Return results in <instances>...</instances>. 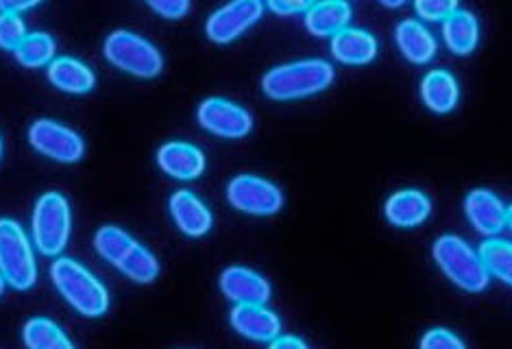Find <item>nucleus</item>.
I'll list each match as a JSON object with an SVG mask.
<instances>
[{
  "label": "nucleus",
  "mask_w": 512,
  "mask_h": 349,
  "mask_svg": "<svg viewBox=\"0 0 512 349\" xmlns=\"http://www.w3.org/2000/svg\"><path fill=\"white\" fill-rule=\"evenodd\" d=\"M55 53H57V42L53 40V35H48L44 31L27 33L14 51L18 64H22L24 68L48 66L55 59Z\"/></svg>",
  "instance_id": "25"
},
{
  "label": "nucleus",
  "mask_w": 512,
  "mask_h": 349,
  "mask_svg": "<svg viewBox=\"0 0 512 349\" xmlns=\"http://www.w3.org/2000/svg\"><path fill=\"white\" fill-rule=\"evenodd\" d=\"M421 99L436 114H447L456 110L460 99L456 77L447 70H430L421 79Z\"/></svg>",
  "instance_id": "21"
},
{
  "label": "nucleus",
  "mask_w": 512,
  "mask_h": 349,
  "mask_svg": "<svg viewBox=\"0 0 512 349\" xmlns=\"http://www.w3.org/2000/svg\"><path fill=\"white\" fill-rule=\"evenodd\" d=\"M0 158H3V138H0Z\"/></svg>",
  "instance_id": "37"
},
{
  "label": "nucleus",
  "mask_w": 512,
  "mask_h": 349,
  "mask_svg": "<svg viewBox=\"0 0 512 349\" xmlns=\"http://www.w3.org/2000/svg\"><path fill=\"white\" fill-rule=\"evenodd\" d=\"M46 68H48L46 70L48 81L62 92L85 94V92H92L96 86L94 70L88 64H83L77 57H55Z\"/></svg>",
  "instance_id": "19"
},
{
  "label": "nucleus",
  "mask_w": 512,
  "mask_h": 349,
  "mask_svg": "<svg viewBox=\"0 0 512 349\" xmlns=\"http://www.w3.org/2000/svg\"><path fill=\"white\" fill-rule=\"evenodd\" d=\"M33 243L42 256H59L66 249L72 232L70 203L59 192H44L33 208Z\"/></svg>",
  "instance_id": "5"
},
{
  "label": "nucleus",
  "mask_w": 512,
  "mask_h": 349,
  "mask_svg": "<svg viewBox=\"0 0 512 349\" xmlns=\"http://www.w3.org/2000/svg\"><path fill=\"white\" fill-rule=\"evenodd\" d=\"M414 9L423 20H445L458 9L456 0H417Z\"/></svg>",
  "instance_id": "29"
},
{
  "label": "nucleus",
  "mask_w": 512,
  "mask_h": 349,
  "mask_svg": "<svg viewBox=\"0 0 512 349\" xmlns=\"http://www.w3.org/2000/svg\"><path fill=\"white\" fill-rule=\"evenodd\" d=\"M434 260L447 278L467 293H482L489 286V271L478 251H473L467 240L445 234L434 243Z\"/></svg>",
  "instance_id": "4"
},
{
  "label": "nucleus",
  "mask_w": 512,
  "mask_h": 349,
  "mask_svg": "<svg viewBox=\"0 0 512 349\" xmlns=\"http://www.w3.org/2000/svg\"><path fill=\"white\" fill-rule=\"evenodd\" d=\"M268 349H308L306 341L299 339V336H290V334H279L277 339L271 341Z\"/></svg>",
  "instance_id": "32"
},
{
  "label": "nucleus",
  "mask_w": 512,
  "mask_h": 349,
  "mask_svg": "<svg viewBox=\"0 0 512 349\" xmlns=\"http://www.w3.org/2000/svg\"><path fill=\"white\" fill-rule=\"evenodd\" d=\"M38 3H0V11H11V14H22V11L33 9Z\"/></svg>",
  "instance_id": "33"
},
{
  "label": "nucleus",
  "mask_w": 512,
  "mask_h": 349,
  "mask_svg": "<svg viewBox=\"0 0 512 349\" xmlns=\"http://www.w3.org/2000/svg\"><path fill=\"white\" fill-rule=\"evenodd\" d=\"M157 164L166 175L181 179V182H190V179L203 175L205 153L190 142L173 140L162 144L160 151H157Z\"/></svg>",
  "instance_id": "17"
},
{
  "label": "nucleus",
  "mask_w": 512,
  "mask_h": 349,
  "mask_svg": "<svg viewBox=\"0 0 512 349\" xmlns=\"http://www.w3.org/2000/svg\"><path fill=\"white\" fill-rule=\"evenodd\" d=\"M94 247L120 273L136 284H151L160 275V260L151 249L138 243L129 232L118 225H103L94 234Z\"/></svg>",
  "instance_id": "2"
},
{
  "label": "nucleus",
  "mask_w": 512,
  "mask_h": 349,
  "mask_svg": "<svg viewBox=\"0 0 512 349\" xmlns=\"http://www.w3.org/2000/svg\"><path fill=\"white\" fill-rule=\"evenodd\" d=\"M506 225H508V230H512V203L506 208Z\"/></svg>",
  "instance_id": "34"
},
{
  "label": "nucleus",
  "mask_w": 512,
  "mask_h": 349,
  "mask_svg": "<svg viewBox=\"0 0 512 349\" xmlns=\"http://www.w3.org/2000/svg\"><path fill=\"white\" fill-rule=\"evenodd\" d=\"M351 20V7L343 0H323V3H312L306 11V27L312 35L327 38V35L340 33L347 29Z\"/></svg>",
  "instance_id": "22"
},
{
  "label": "nucleus",
  "mask_w": 512,
  "mask_h": 349,
  "mask_svg": "<svg viewBox=\"0 0 512 349\" xmlns=\"http://www.w3.org/2000/svg\"><path fill=\"white\" fill-rule=\"evenodd\" d=\"M103 53L109 64L140 79H153L164 70V55L160 48L133 31L118 29L107 35Z\"/></svg>",
  "instance_id": "6"
},
{
  "label": "nucleus",
  "mask_w": 512,
  "mask_h": 349,
  "mask_svg": "<svg viewBox=\"0 0 512 349\" xmlns=\"http://www.w3.org/2000/svg\"><path fill=\"white\" fill-rule=\"evenodd\" d=\"M312 3H303V0H273L271 7L275 14H279V16H292V14H301V11H308V7H310Z\"/></svg>",
  "instance_id": "31"
},
{
  "label": "nucleus",
  "mask_w": 512,
  "mask_h": 349,
  "mask_svg": "<svg viewBox=\"0 0 512 349\" xmlns=\"http://www.w3.org/2000/svg\"><path fill=\"white\" fill-rule=\"evenodd\" d=\"M31 147L62 164H77L85 155V142L75 129H70L57 120L40 118L29 127Z\"/></svg>",
  "instance_id": "9"
},
{
  "label": "nucleus",
  "mask_w": 512,
  "mask_h": 349,
  "mask_svg": "<svg viewBox=\"0 0 512 349\" xmlns=\"http://www.w3.org/2000/svg\"><path fill=\"white\" fill-rule=\"evenodd\" d=\"M53 284L66 302L75 308L79 315L96 319L109 310L107 288L96 280V275L72 258H57L51 267Z\"/></svg>",
  "instance_id": "3"
},
{
  "label": "nucleus",
  "mask_w": 512,
  "mask_h": 349,
  "mask_svg": "<svg viewBox=\"0 0 512 349\" xmlns=\"http://www.w3.org/2000/svg\"><path fill=\"white\" fill-rule=\"evenodd\" d=\"M22 341L27 349H77L55 321L35 317L24 323Z\"/></svg>",
  "instance_id": "24"
},
{
  "label": "nucleus",
  "mask_w": 512,
  "mask_h": 349,
  "mask_svg": "<svg viewBox=\"0 0 512 349\" xmlns=\"http://www.w3.org/2000/svg\"><path fill=\"white\" fill-rule=\"evenodd\" d=\"M382 5H386V7H401L404 3H382Z\"/></svg>",
  "instance_id": "36"
},
{
  "label": "nucleus",
  "mask_w": 512,
  "mask_h": 349,
  "mask_svg": "<svg viewBox=\"0 0 512 349\" xmlns=\"http://www.w3.org/2000/svg\"><path fill=\"white\" fill-rule=\"evenodd\" d=\"M221 291L234 304H266L271 299V284L258 271L229 267L221 273Z\"/></svg>",
  "instance_id": "13"
},
{
  "label": "nucleus",
  "mask_w": 512,
  "mask_h": 349,
  "mask_svg": "<svg viewBox=\"0 0 512 349\" xmlns=\"http://www.w3.org/2000/svg\"><path fill=\"white\" fill-rule=\"evenodd\" d=\"M432 212V201L425 192L417 188L397 190L386 199L384 214L390 225L401 227V230H412L421 223L428 221Z\"/></svg>",
  "instance_id": "15"
},
{
  "label": "nucleus",
  "mask_w": 512,
  "mask_h": 349,
  "mask_svg": "<svg viewBox=\"0 0 512 349\" xmlns=\"http://www.w3.org/2000/svg\"><path fill=\"white\" fill-rule=\"evenodd\" d=\"M168 208H170V216H173L175 225L186 236L199 238L212 230L214 216H212L210 208L205 206V201L194 195V192L177 190L175 195L170 197Z\"/></svg>",
  "instance_id": "16"
},
{
  "label": "nucleus",
  "mask_w": 512,
  "mask_h": 349,
  "mask_svg": "<svg viewBox=\"0 0 512 349\" xmlns=\"http://www.w3.org/2000/svg\"><path fill=\"white\" fill-rule=\"evenodd\" d=\"M395 40L397 46L401 48V53H404V57L410 59L412 64H428L436 55L438 48L432 31L414 18H406L397 24Z\"/></svg>",
  "instance_id": "20"
},
{
  "label": "nucleus",
  "mask_w": 512,
  "mask_h": 349,
  "mask_svg": "<svg viewBox=\"0 0 512 349\" xmlns=\"http://www.w3.org/2000/svg\"><path fill=\"white\" fill-rule=\"evenodd\" d=\"M227 201L253 216H273L284 206V192L258 175H236L227 184Z\"/></svg>",
  "instance_id": "8"
},
{
  "label": "nucleus",
  "mask_w": 512,
  "mask_h": 349,
  "mask_svg": "<svg viewBox=\"0 0 512 349\" xmlns=\"http://www.w3.org/2000/svg\"><path fill=\"white\" fill-rule=\"evenodd\" d=\"M197 118L203 129L210 131V134L227 140H238L249 136L253 129V118L245 110V107L221 99V96H212V99H205L199 105Z\"/></svg>",
  "instance_id": "10"
},
{
  "label": "nucleus",
  "mask_w": 512,
  "mask_h": 349,
  "mask_svg": "<svg viewBox=\"0 0 512 349\" xmlns=\"http://www.w3.org/2000/svg\"><path fill=\"white\" fill-rule=\"evenodd\" d=\"M264 14V5L260 0H236V3L223 5L205 22L207 38L216 44H229L242 33L251 29Z\"/></svg>",
  "instance_id": "11"
},
{
  "label": "nucleus",
  "mask_w": 512,
  "mask_h": 349,
  "mask_svg": "<svg viewBox=\"0 0 512 349\" xmlns=\"http://www.w3.org/2000/svg\"><path fill=\"white\" fill-rule=\"evenodd\" d=\"M419 349H467L465 341L447 328H432L421 336Z\"/></svg>",
  "instance_id": "28"
},
{
  "label": "nucleus",
  "mask_w": 512,
  "mask_h": 349,
  "mask_svg": "<svg viewBox=\"0 0 512 349\" xmlns=\"http://www.w3.org/2000/svg\"><path fill=\"white\" fill-rule=\"evenodd\" d=\"M332 55L340 64L347 66H364L377 55V40L367 29L347 27L332 38Z\"/></svg>",
  "instance_id": "18"
},
{
  "label": "nucleus",
  "mask_w": 512,
  "mask_h": 349,
  "mask_svg": "<svg viewBox=\"0 0 512 349\" xmlns=\"http://www.w3.org/2000/svg\"><path fill=\"white\" fill-rule=\"evenodd\" d=\"M443 35L447 46L456 55H469L480 42V24L471 11L456 9L443 20Z\"/></svg>",
  "instance_id": "23"
},
{
  "label": "nucleus",
  "mask_w": 512,
  "mask_h": 349,
  "mask_svg": "<svg viewBox=\"0 0 512 349\" xmlns=\"http://www.w3.org/2000/svg\"><path fill=\"white\" fill-rule=\"evenodd\" d=\"M3 293H5V280H3V275H0V297H3Z\"/></svg>",
  "instance_id": "35"
},
{
  "label": "nucleus",
  "mask_w": 512,
  "mask_h": 349,
  "mask_svg": "<svg viewBox=\"0 0 512 349\" xmlns=\"http://www.w3.org/2000/svg\"><path fill=\"white\" fill-rule=\"evenodd\" d=\"M229 323L240 336L258 343H271L282 334V321L266 304H236L231 308Z\"/></svg>",
  "instance_id": "12"
},
{
  "label": "nucleus",
  "mask_w": 512,
  "mask_h": 349,
  "mask_svg": "<svg viewBox=\"0 0 512 349\" xmlns=\"http://www.w3.org/2000/svg\"><path fill=\"white\" fill-rule=\"evenodd\" d=\"M24 35H27V27H24L22 16L11 14V11H0V48L16 51Z\"/></svg>",
  "instance_id": "27"
},
{
  "label": "nucleus",
  "mask_w": 512,
  "mask_h": 349,
  "mask_svg": "<svg viewBox=\"0 0 512 349\" xmlns=\"http://www.w3.org/2000/svg\"><path fill=\"white\" fill-rule=\"evenodd\" d=\"M149 7L166 20H179L190 11L188 0H151Z\"/></svg>",
  "instance_id": "30"
},
{
  "label": "nucleus",
  "mask_w": 512,
  "mask_h": 349,
  "mask_svg": "<svg viewBox=\"0 0 512 349\" xmlns=\"http://www.w3.org/2000/svg\"><path fill=\"white\" fill-rule=\"evenodd\" d=\"M465 214L471 225L484 236H497L506 227V206L495 192L486 188L471 190L465 199Z\"/></svg>",
  "instance_id": "14"
},
{
  "label": "nucleus",
  "mask_w": 512,
  "mask_h": 349,
  "mask_svg": "<svg viewBox=\"0 0 512 349\" xmlns=\"http://www.w3.org/2000/svg\"><path fill=\"white\" fill-rule=\"evenodd\" d=\"M336 79L327 59H299L271 68L262 79V92L273 101H295L327 90Z\"/></svg>",
  "instance_id": "1"
},
{
  "label": "nucleus",
  "mask_w": 512,
  "mask_h": 349,
  "mask_svg": "<svg viewBox=\"0 0 512 349\" xmlns=\"http://www.w3.org/2000/svg\"><path fill=\"white\" fill-rule=\"evenodd\" d=\"M0 275L16 291H29L38 282V264L22 227L11 219H0Z\"/></svg>",
  "instance_id": "7"
},
{
  "label": "nucleus",
  "mask_w": 512,
  "mask_h": 349,
  "mask_svg": "<svg viewBox=\"0 0 512 349\" xmlns=\"http://www.w3.org/2000/svg\"><path fill=\"white\" fill-rule=\"evenodd\" d=\"M480 258L489 275L512 286V243L504 238H489L480 245Z\"/></svg>",
  "instance_id": "26"
}]
</instances>
